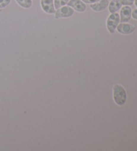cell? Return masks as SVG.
<instances>
[{"label":"cell","mask_w":137,"mask_h":151,"mask_svg":"<svg viewBox=\"0 0 137 151\" xmlns=\"http://www.w3.org/2000/svg\"><path fill=\"white\" fill-rule=\"evenodd\" d=\"M109 0H100L98 2L90 5V7L94 12H100L106 9L109 7Z\"/></svg>","instance_id":"cell-8"},{"label":"cell","mask_w":137,"mask_h":151,"mask_svg":"<svg viewBox=\"0 0 137 151\" xmlns=\"http://www.w3.org/2000/svg\"><path fill=\"white\" fill-rule=\"evenodd\" d=\"M132 17L134 19L137 20V8L134 9L133 11H132Z\"/></svg>","instance_id":"cell-15"},{"label":"cell","mask_w":137,"mask_h":151,"mask_svg":"<svg viewBox=\"0 0 137 151\" xmlns=\"http://www.w3.org/2000/svg\"><path fill=\"white\" fill-rule=\"evenodd\" d=\"M134 0H122V4L123 6H133L134 4Z\"/></svg>","instance_id":"cell-13"},{"label":"cell","mask_w":137,"mask_h":151,"mask_svg":"<svg viewBox=\"0 0 137 151\" xmlns=\"http://www.w3.org/2000/svg\"><path fill=\"white\" fill-rule=\"evenodd\" d=\"M41 7L43 11L48 14H54L56 12L54 0H41Z\"/></svg>","instance_id":"cell-7"},{"label":"cell","mask_w":137,"mask_h":151,"mask_svg":"<svg viewBox=\"0 0 137 151\" xmlns=\"http://www.w3.org/2000/svg\"><path fill=\"white\" fill-rule=\"evenodd\" d=\"M122 0H112L109 2V10L110 14L117 13L122 7Z\"/></svg>","instance_id":"cell-9"},{"label":"cell","mask_w":137,"mask_h":151,"mask_svg":"<svg viewBox=\"0 0 137 151\" xmlns=\"http://www.w3.org/2000/svg\"><path fill=\"white\" fill-rule=\"evenodd\" d=\"M132 10L131 7L128 6H125L121 7L120 12V23H128L132 17Z\"/></svg>","instance_id":"cell-5"},{"label":"cell","mask_w":137,"mask_h":151,"mask_svg":"<svg viewBox=\"0 0 137 151\" xmlns=\"http://www.w3.org/2000/svg\"><path fill=\"white\" fill-rule=\"evenodd\" d=\"M69 1L70 0H54V4L55 9H59L60 7L66 6Z\"/></svg>","instance_id":"cell-11"},{"label":"cell","mask_w":137,"mask_h":151,"mask_svg":"<svg viewBox=\"0 0 137 151\" xmlns=\"http://www.w3.org/2000/svg\"><path fill=\"white\" fill-rule=\"evenodd\" d=\"M120 23V15L118 13L110 14L106 21L107 29L110 33H114L117 26Z\"/></svg>","instance_id":"cell-2"},{"label":"cell","mask_w":137,"mask_h":151,"mask_svg":"<svg viewBox=\"0 0 137 151\" xmlns=\"http://www.w3.org/2000/svg\"><path fill=\"white\" fill-rule=\"evenodd\" d=\"M12 0H0V9H3L9 6Z\"/></svg>","instance_id":"cell-12"},{"label":"cell","mask_w":137,"mask_h":151,"mask_svg":"<svg viewBox=\"0 0 137 151\" xmlns=\"http://www.w3.org/2000/svg\"><path fill=\"white\" fill-rule=\"evenodd\" d=\"M74 14V10L70 6H63L56 10L55 19H58L60 18L70 17Z\"/></svg>","instance_id":"cell-3"},{"label":"cell","mask_w":137,"mask_h":151,"mask_svg":"<svg viewBox=\"0 0 137 151\" xmlns=\"http://www.w3.org/2000/svg\"><path fill=\"white\" fill-rule=\"evenodd\" d=\"M82 1L86 4H93L96 3V2H98L100 0H82Z\"/></svg>","instance_id":"cell-14"},{"label":"cell","mask_w":137,"mask_h":151,"mask_svg":"<svg viewBox=\"0 0 137 151\" xmlns=\"http://www.w3.org/2000/svg\"><path fill=\"white\" fill-rule=\"evenodd\" d=\"M126 98L125 88L119 84H115L113 87V99L115 103L118 106H122L126 103Z\"/></svg>","instance_id":"cell-1"},{"label":"cell","mask_w":137,"mask_h":151,"mask_svg":"<svg viewBox=\"0 0 137 151\" xmlns=\"http://www.w3.org/2000/svg\"><path fill=\"white\" fill-rule=\"evenodd\" d=\"M17 4L23 8L29 9L32 6V1L31 0H15Z\"/></svg>","instance_id":"cell-10"},{"label":"cell","mask_w":137,"mask_h":151,"mask_svg":"<svg viewBox=\"0 0 137 151\" xmlns=\"http://www.w3.org/2000/svg\"><path fill=\"white\" fill-rule=\"evenodd\" d=\"M136 29V26L128 23H120L117 27V32L123 35H129L133 33Z\"/></svg>","instance_id":"cell-4"},{"label":"cell","mask_w":137,"mask_h":151,"mask_svg":"<svg viewBox=\"0 0 137 151\" xmlns=\"http://www.w3.org/2000/svg\"><path fill=\"white\" fill-rule=\"evenodd\" d=\"M134 5H135V6H136V7L137 8V0H134Z\"/></svg>","instance_id":"cell-16"},{"label":"cell","mask_w":137,"mask_h":151,"mask_svg":"<svg viewBox=\"0 0 137 151\" xmlns=\"http://www.w3.org/2000/svg\"><path fill=\"white\" fill-rule=\"evenodd\" d=\"M67 4L77 12L82 13L86 10V5L82 0H70Z\"/></svg>","instance_id":"cell-6"}]
</instances>
